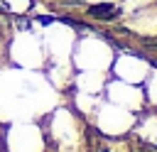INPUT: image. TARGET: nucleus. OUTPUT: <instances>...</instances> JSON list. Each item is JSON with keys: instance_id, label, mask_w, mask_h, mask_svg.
Masks as SVG:
<instances>
[{"instance_id": "nucleus-1", "label": "nucleus", "mask_w": 157, "mask_h": 152, "mask_svg": "<svg viewBox=\"0 0 157 152\" xmlns=\"http://www.w3.org/2000/svg\"><path fill=\"white\" fill-rule=\"evenodd\" d=\"M88 15H93V17H98V20H115V17H118V7H115V5H108V2H103V5H91V7H88Z\"/></svg>"}]
</instances>
